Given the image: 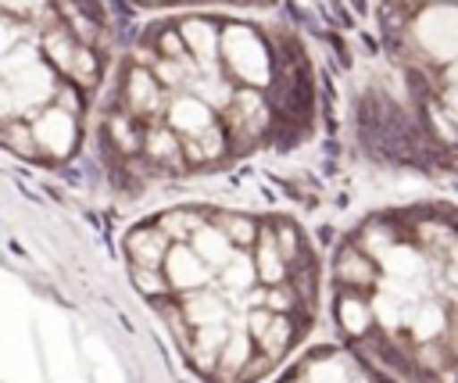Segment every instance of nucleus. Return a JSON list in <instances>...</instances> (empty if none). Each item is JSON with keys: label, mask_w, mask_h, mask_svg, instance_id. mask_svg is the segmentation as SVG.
I'll return each mask as SVG.
<instances>
[{"label": "nucleus", "mask_w": 458, "mask_h": 383, "mask_svg": "<svg viewBox=\"0 0 458 383\" xmlns=\"http://www.w3.org/2000/svg\"><path fill=\"white\" fill-rule=\"evenodd\" d=\"M301 304L304 301H301V294H297V286L290 279L276 283V286H265V308H272L276 315H293Z\"/></svg>", "instance_id": "18"}, {"label": "nucleus", "mask_w": 458, "mask_h": 383, "mask_svg": "<svg viewBox=\"0 0 458 383\" xmlns=\"http://www.w3.org/2000/svg\"><path fill=\"white\" fill-rule=\"evenodd\" d=\"M165 276L172 283V294L175 297H186L193 290H204V286H215V268L193 251V243H172L168 258H165Z\"/></svg>", "instance_id": "1"}, {"label": "nucleus", "mask_w": 458, "mask_h": 383, "mask_svg": "<svg viewBox=\"0 0 458 383\" xmlns=\"http://www.w3.org/2000/svg\"><path fill=\"white\" fill-rule=\"evenodd\" d=\"M254 261H258V276L265 286L286 283L290 279V261L276 243V229H261L258 243H254Z\"/></svg>", "instance_id": "8"}, {"label": "nucleus", "mask_w": 458, "mask_h": 383, "mask_svg": "<svg viewBox=\"0 0 458 383\" xmlns=\"http://www.w3.org/2000/svg\"><path fill=\"white\" fill-rule=\"evenodd\" d=\"M336 319H340V329L347 336H365L372 329V322H376V308H372V301L365 294L354 290V294H344L336 301Z\"/></svg>", "instance_id": "9"}, {"label": "nucleus", "mask_w": 458, "mask_h": 383, "mask_svg": "<svg viewBox=\"0 0 458 383\" xmlns=\"http://www.w3.org/2000/svg\"><path fill=\"white\" fill-rule=\"evenodd\" d=\"M293 340H297V322H293V315H276L272 326L265 329V336L258 340V347L279 362V358L293 347Z\"/></svg>", "instance_id": "12"}, {"label": "nucleus", "mask_w": 458, "mask_h": 383, "mask_svg": "<svg viewBox=\"0 0 458 383\" xmlns=\"http://www.w3.org/2000/svg\"><path fill=\"white\" fill-rule=\"evenodd\" d=\"M147 150H150L154 157H175L179 143L172 140V132H168V129H154V132L147 136Z\"/></svg>", "instance_id": "24"}, {"label": "nucleus", "mask_w": 458, "mask_h": 383, "mask_svg": "<svg viewBox=\"0 0 458 383\" xmlns=\"http://www.w3.org/2000/svg\"><path fill=\"white\" fill-rule=\"evenodd\" d=\"M211 222L225 229V236L236 243V251H254V243H258V236H261L258 222H254L250 215H240V211H233V215H215Z\"/></svg>", "instance_id": "14"}, {"label": "nucleus", "mask_w": 458, "mask_h": 383, "mask_svg": "<svg viewBox=\"0 0 458 383\" xmlns=\"http://www.w3.org/2000/svg\"><path fill=\"white\" fill-rule=\"evenodd\" d=\"M229 333H233V319H229V322H218V326H200V329H193V340H190L186 351H190V358H193V365H197L200 372L215 376V365H218V354H222Z\"/></svg>", "instance_id": "6"}, {"label": "nucleus", "mask_w": 458, "mask_h": 383, "mask_svg": "<svg viewBox=\"0 0 458 383\" xmlns=\"http://www.w3.org/2000/svg\"><path fill=\"white\" fill-rule=\"evenodd\" d=\"M129 93H132V104H136V107H147V104H154L157 86H154V79H150L147 72L132 68V75H129Z\"/></svg>", "instance_id": "22"}, {"label": "nucleus", "mask_w": 458, "mask_h": 383, "mask_svg": "<svg viewBox=\"0 0 458 383\" xmlns=\"http://www.w3.org/2000/svg\"><path fill=\"white\" fill-rule=\"evenodd\" d=\"M182 32H186V43H190L197 54L204 50V61H208V68H211V61H215V36H211V25H204V21H186Z\"/></svg>", "instance_id": "19"}, {"label": "nucleus", "mask_w": 458, "mask_h": 383, "mask_svg": "<svg viewBox=\"0 0 458 383\" xmlns=\"http://www.w3.org/2000/svg\"><path fill=\"white\" fill-rule=\"evenodd\" d=\"M444 329H447V322H444V308H440V304H422L419 315H415V322H411L415 340H419V344L437 340Z\"/></svg>", "instance_id": "17"}, {"label": "nucleus", "mask_w": 458, "mask_h": 383, "mask_svg": "<svg viewBox=\"0 0 458 383\" xmlns=\"http://www.w3.org/2000/svg\"><path fill=\"white\" fill-rule=\"evenodd\" d=\"M36 140L47 143L54 154H64L68 143H72V122L64 111H47L39 122H36Z\"/></svg>", "instance_id": "11"}, {"label": "nucleus", "mask_w": 458, "mask_h": 383, "mask_svg": "<svg viewBox=\"0 0 458 383\" xmlns=\"http://www.w3.org/2000/svg\"><path fill=\"white\" fill-rule=\"evenodd\" d=\"M218 283H222V290H225V294H247V290H254V286L261 283L254 254L236 251V254H233V261L218 272Z\"/></svg>", "instance_id": "10"}, {"label": "nucleus", "mask_w": 458, "mask_h": 383, "mask_svg": "<svg viewBox=\"0 0 458 383\" xmlns=\"http://www.w3.org/2000/svg\"><path fill=\"white\" fill-rule=\"evenodd\" d=\"M204 222H208V218H204L200 211H190V208H172V211H165V215L157 218V226H161L175 243H190L193 233H197Z\"/></svg>", "instance_id": "13"}, {"label": "nucleus", "mask_w": 458, "mask_h": 383, "mask_svg": "<svg viewBox=\"0 0 458 383\" xmlns=\"http://www.w3.org/2000/svg\"><path fill=\"white\" fill-rule=\"evenodd\" d=\"M132 286L143 297H154V301L172 297V283L165 276V265H132Z\"/></svg>", "instance_id": "16"}, {"label": "nucleus", "mask_w": 458, "mask_h": 383, "mask_svg": "<svg viewBox=\"0 0 458 383\" xmlns=\"http://www.w3.org/2000/svg\"><path fill=\"white\" fill-rule=\"evenodd\" d=\"M193 251L215 268V272H222L229 261H233V254H236V243L225 236V229L222 226H215V222H204L197 233H193Z\"/></svg>", "instance_id": "7"}, {"label": "nucleus", "mask_w": 458, "mask_h": 383, "mask_svg": "<svg viewBox=\"0 0 458 383\" xmlns=\"http://www.w3.org/2000/svg\"><path fill=\"white\" fill-rule=\"evenodd\" d=\"M454 115H458V100H454Z\"/></svg>", "instance_id": "26"}, {"label": "nucleus", "mask_w": 458, "mask_h": 383, "mask_svg": "<svg viewBox=\"0 0 458 383\" xmlns=\"http://www.w3.org/2000/svg\"><path fill=\"white\" fill-rule=\"evenodd\" d=\"M415 362H419V369H426V372H440V369H447V362H451V351H444L437 340H426V344H419V351H415Z\"/></svg>", "instance_id": "20"}, {"label": "nucleus", "mask_w": 458, "mask_h": 383, "mask_svg": "<svg viewBox=\"0 0 458 383\" xmlns=\"http://www.w3.org/2000/svg\"><path fill=\"white\" fill-rule=\"evenodd\" d=\"M172 125H179L182 132L197 136V132H208V129H211V115H208V107H204L200 100L182 97V100L172 104Z\"/></svg>", "instance_id": "15"}, {"label": "nucleus", "mask_w": 458, "mask_h": 383, "mask_svg": "<svg viewBox=\"0 0 458 383\" xmlns=\"http://www.w3.org/2000/svg\"><path fill=\"white\" fill-rule=\"evenodd\" d=\"M254 347H258V340L247 333L243 315L233 311V333H229V340H225V347H222V354H218L215 379H218V383H240V372H243V365L250 362Z\"/></svg>", "instance_id": "2"}, {"label": "nucleus", "mask_w": 458, "mask_h": 383, "mask_svg": "<svg viewBox=\"0 0 458 383\" xmlns=\"http://www.w3.org/2000/svg\"><path fill=\"white\" fill-rule=\"evenodd\" d=\"M7 143H11L14 150L25 143V147H29V154H32V136H29V129H25V125H11V129H7Z\"/></svg>", "instance_id": "25"}, {"label": "nucleus", "mask_w": 458, "mask_h": 383, "mask_svg": "<svg viewBox=\"0 0 458 383\" xmlns=\"http://www.w3.org/2000/svg\"><path fill=\"white\" fill-rule=\"evenodd\" d=\"M272 369H276V358H272V354H265L261 347H254L250 362H247V365H243V372H240V383H254V379L268 376Z\"/></svg>", "instance_id": "23"}, {"label": "nucleus", "mask_w": 458, "mask_h": 383, "mask_svg": "<svg viewBox=\"0 0 458 383\" xmlns=\"http://www.w3.org/2000/svg\"><path fill=\"white\" fill-rule=\"evenodd\" d=\"M179 301H182V311H186V319H190L193 329H200V326H218V322H229V319H233V304H229L225 290L218 294V290L204 286V290H193V294H186V297H179Z\"/></svg>", "instance_id": "3"}, {"label": "nucleus", "mask_w": 458, "mask_h": 383, "mask_svg": "<svg viewBox=\"0 0 458 383\" xmlns=\"http://www.w3.org/2000/svg\"><path fill=\"white\" fill-rule=\"evenodd\" d=\"M172 243H175V240H172L161 226H140V229L129 233L125 251H129V261H132V265H165Z\"/></svg>", "instance_id": "4"}, {"label": "nucleus", "mask_w": 458, "mask_h": 383, "mask_svg": "<svg viewBox=\"0 0 458 383\" xmlns=\"http://www.w3.org/2000/svg\"><path fill=\"white\" fill-rule=\"evenodd\" d=\"M379 279V265H372V258L361 247H344L336 254V283L347 290H372Z\"/></svg>", "instance_id": "5"}, {"label": "nucleus", "mask_w": 458, "mask_h": 383, "mask_svg": "<svg viewBox=\"0 0 458 383\" xmlns=\"http://www.w3.org/2000/svg\"><path fill=\"white\" fill-rule=\"evenodd\" d=\"M276 243H279V251L286 254L290 268H293V265L304 258V243H301V236H297V229H293V226L279 222V226H276Z\"/></svg>", "instance_id": "21"}]
</instances>
